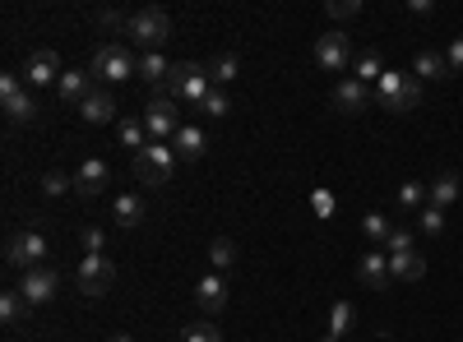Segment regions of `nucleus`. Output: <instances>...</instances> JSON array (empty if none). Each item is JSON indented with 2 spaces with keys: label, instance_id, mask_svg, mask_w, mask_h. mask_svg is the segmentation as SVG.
Wrapping results in <instances>:
<instances>
[{
  "label": "nucleus",
  "instance_id": "nucleus-1",
  "mask_svg": "<svg viewBox=\"0 0 463 342\" xmlns=\"http://www.w3.org/2000/svg\"><path fill=\"white\" fill-rule=\"evenodd\" d=\"M375 102L384 111H394V116H408V111H417V102H421V79L412 69H384L380 84H375Z\"/></svg>",
  "mask_w": 463,
  "mask_h": 342
},
{
  "label": "nucleus",
  "instance_id": "nucleus-2",
  "mask_svg": "<svg viewBox=\"0 0 463 342\" xmlns=\"http://www.w3.org/2000/svg\"><path fill=\"white\" fill-rule=\"evenodd\" d=\"M89 74L98 79V88L126 84V79H135V74H139V56H135L126 42H102L98 56H93V65H89Z\"/></svg>",
  "mask_w": 463,
  "mask_h": 342
},
{
  "label": "nucleus",
  "instance_id": "nucleus-3",
  "mask_svg": "<svg viewBox=\"0 0 463 342\" xmlns=\"http://www.w3.org/2000/svg\"><path fill=\"white\" fill-rule=\"evenodd\" d=\"M126 37H130L139 51H163V47H167V37H172V14L158 10V5H144V10L130 14Z\"/></svg>",
  "mask_w": 463,
  "mask_h": 342
},
{
  "label": "nucleus",
  "instance_id": "nucleus-4",
  "mask_svg": "<svg viewBox=\"0 0 463 342\" xmlns=\"http://www.w3.org/2000/svg\"><path fill=\"white\" fill-rule=\"evenodd\" d=\"M213 93V79L209 69L195 65V60H181L172 65V79H167V97H176L181 106H204V97Z\"/></svg>",
  "mask_w": 463,
  "mask_h": 342
},
{
  "label": "nucleus",
  "instance_id": "nucleus-5",
  "mask_svg": "<svg viewBox=\"0 0 463 342\" xmlns=\"http://www.w3.org/2000/svg\"><path fill=\"white\" fill-rule=\"evenodd\" d=\"M47 254H52V245H47V236L37 232V226H24V232H14V236H10V245H5V263H10L14 273L43 269Z\"/></svg>",
  "mask_w": 463,
  "mask_h": 342
},
{
  "label": "nucleus",
  "instance_id": "nucleus-6",
  "mask_svg": "<svg viewBox=\"0 0 463 342\" xmlns=\"http://www.w3.org/2000/svg\"><path fill=\"white\" fill-rule=\"evenodd\" d=\"M172 171H176V148H167V143H148L144 153H135L139 185H167Z\"/></svg>",
  "mask_w": 463,
  "mask_h": 342
},
{
  "label": "nucleus",
  "instance_id": "nucleus-7",
  "mask_svg": "<svg viewBox=\"0 0 463 342\" xmlns=\"http://www.w3.org/2000/svg\"><path fill=\"white\" fill-rule=\"evenodd\" d=\"M176 106H181V102H176V97H167V93H158V97H153V102L144 106V125H148L153 143H167V139H176V130L185 125Z\"/></svg>",
  "mask_w": 463,
  "mask_h": 342
},
{
  "label": "nucleus",
  "instance_id": "nucleus-8",
  "mask_svg": "<svg viewBox=\"0 0 463 342\" xmlns=\"http://www.w3.org/2000/svg\"><path fill=\"white\" fill-rule=\"evenodd\" d=\"M116 282V263L107 254H84L80 269H74V287H80V296H107Z\"/></svg>",
  "mask_w": 463,
  "mask_h": 342
},
{
  "label": "nucleus",
  "instance_id": "nucleus-9",
  "mask_svg": "<svg viewBox=\"0 0 463 342\" xmlns=\"http://www.w3.org/2000/svg\"><path fill=\"white\" fill-rule=\"evenodd\" d=\"M347 60H353V42H347V32L343 28H329L325 37H316V65L338 74Z\"/></svg>",
  "mask_w": 463,
  "mask_h": 342
},
{
  "label": "nucleus",
  "instance_id": "nucleus-10",
  "mask_svg": "<svg viewBox=\"0 0 463 342\" xmlns=\"http://www.w3.org/2000/svg\"><path fill=\"white\" fill-rule=\"evenodd\" d=\"M19 291L33 300V306H47V300L61 291V273L47 269V263L43 269H28V273H19Z\"/></svg>",
  "mask_w": 463,
  "mask_h": 342
},
{
  "label": "nucleus",
  "instance_id": "nucleus-11",
  "mask_svg": "<svg viewBox=\"0 0 463 342\" xmlns=\"http://www.w3.org/2000/svg\"><path fill=\"white\" fill-rule=\"evenodd\" d=\"M357 282L371 287V291H384V287H390V282H394L390 254H384V250H366V254L357 259Z\"/></svg>",
  "mask_w": 463,
  "mask_h": 342
},
{
  "label": "nucleus",
  "instance_id": "nucleus-12",
  "mask_svg": "<svg viewBox=\"0 0 463 342\" xmlns=\"http://www.w3.org/2000/svg\"><path fill=\"white\" fill-rule=\"evenodd\" d=\"M366 106H371V88L362 79H338L334 84V111L338 116H362Z\"/></svg>",
  "mask_w": 463,
  "mask_h": 342
},
{
  "label": "nucleus",
  "instance_id": "nucleus-13",
  "mask_svg": "<svg viewBox=\"0 0 463 342\" xmlns=\"http://www.w3.org/2000/svg\"><path fill=\"white\" fill-rule=\"evenodd\" d=\"M61 74H65V69H61V56H56V51H47V47H43V51H33V56H28V65H24V79H28L33 88L61 84Z\"/></svg>",
  "mask_w": 463,
  "mask_h": 342
},
{
  "label": "nucleus",
  "instance_id": "nucleus-14",
  "mask_svg": "<svg viewBox=\"0 0 463 342\" xmlns=\"http://www.w3.org/2000/svg\"><path fill=\"white\" fill-rule=\"evenodd\" d=\"M107 180H111V167L102 158H84V167L74 171V195H80V199H98L107 189Z\"/></svg>",
  "mask_w": 463,
  "mask_h": 342
},
{
  "label": "nucleus",
  "instance_id": "nucleus-15",
  "mask_svg": "<svg viewBox=\"0 0 463 342\" xmlns=\"http://www.w3.org/2000/svg\"><path fill=\"white\" fill-rule=\"evenodd\" d=\"M80 116H84V125H111V121H116V97H111V88H93V93L80 102Z\"/></svg>",
  "mask_w": 463,
  "mask_h": 342
},
{
  "label": "nucleus",
  "instance_id": "nucleus-16",
  "mask_svg": "<svg viewBox=\"0 0 463 342\" xmlns=\"http://www.w3.org/2000/svg\"><path fill=\"white\" fill-rule=\"evenodd\" d=\"M195 300H200L204 315H218V310L227 306V278H222V273H204V278L195 282Z\"/></svg>",
  "mask_w": 463,
  "mask_h": 342
},
{
  "label": "nucleus",
  "instance_id": "nucleus-17",
  "mask_svg": "<svg viewBox=\"0 0 463 342\" xmlns=\"http://www.w3.org/2000/svg\"><path fill=\"white\" fill-rule=\"evenodd\" d=\"M357 328V306L353 300H334V310H329V328L320 342H347V333Z\"/></svg>",
  "mask_w": 463,
  "mask_h": 342
},
{
  "label": "nucleus",
  "instance_id": "nucleus-18",
  "mask_svg": "<svg viewBox=\"0 0 463 342\" xmlns=\"http://www.w3.org/2000/svg\"><path fill=\"white\" fill-rule=\"evenodd\" d=\"M93 88H98V79H93L89 69H65V74H61V84H56L61 102H74V106H80V102H84Z\"/></svg>",
  "mask_w": 463,
  "mask_h": 342
},
{
  "label": "nucleus",
  "instance_id": "nucleus-19",
  "mask_svg": "<svg viewBox=\"0 0 463 342\" xmlns=\"http://www.w3.org/2000/svg\"><path fill=\"white\" fill-rule=\"evenodd\" d=\"M412 74H417V79L421 84H431V79H449V60L440 56V51H431V47H421L417 56H412Z\"/></svg>",
  "mask_w": 463,
  "mask_h": 342
},
{
  "label": "nucleus",
  "instance_id": "nucleus-20",
  "mask_svg": "<svg viewBox=\"0 0 463 342\" xmlns=\"http://www.w3.org/2000/svg\"><path fill=\"white\" fill-rule=\"evenodd\" d=\"M172 148H176V158H181V162H200V158H204V148H209V139H204L200 125H181L176 139H172Z\"/></svg>",
  "mask_w": 463,
  "mask_h": 342
},
{
  "label": "nucleus",
  "instance_id": "nucleus-21",
  "mask_svg": "<svg viewBox=\"0 0 463 342\" xmlns=\"http://www.w3.org/2000/svg\"><path fill=\"white\" fill-rule=\"evenodd\" d=\"M116 139H121V148H130V153H144V148L153 143L144 116H121V121H116Z\"/></svg>",
  "mask_w": 463,
  "mask_h": 342
},
{
  "label": "nucleus",
  "instance_id": "nucleus-22",
  "mask_svg": "<svg viewBox=\"0 0 463 342\" xmlns=\"http://www.w3.org/2000/svg\"><path fill=\"white\" fill-rule=\"evenodd\" d=\"M139 79L144 84H167L172 79V60L163 51H139Z\"/></svg>",
  "mask_w": 463,
  "mask_h": 342
},
{
  "label": "nucleus",
  "instance_id": "nucleus-23",
  "mask_svg": "<svg viewBox=\"0 0 463 342\" xmlns=\"http://www.w3.org/2000/svg\"><path fill=\"white\" fill-rule=\"evenodd\" d=\"M458 171H440L431 185H427V199H431V208H445V204H454L458 199Z\"/></svg>",
  "mask_w": 463,
  "mask_h": 342
},
{
  "label": "nucleus",
  "instance_id": "nucleus-24",
  "mask_svg": "<svg viewBox=\"0 0 463 342\" xmlns=\"http://www.w3.org/2000/svg\"><path fill=\"white\" fill-rule=\"evenodd\" d=\"M111 222H116V226H139V222H144V199H139V195H116Z\"/></svg>",
  "mask_w": 463,
  "mask_h": 342
},
{
  "label": "nucleus",
  "instance_id": "nucleus-25",
  "mask_svg": "<svg viewBox=\"0 0 463 342\" xmlns=\"http://www.w3.org/2000/svg\"><path fill=\"white\" fill-rule=\"evenodd\" d=\"M28 310H33V300H28L19 287H14V291H0V319H5V324H24Z\"/></svg>",
  "mask_w": 463,
  "mask_h": 342
},
{
  "label": "nucleus",
  "instance_id": "nucleus-26",
  "mask_svg": "<svg viewBox=\"0 0 463 342\" xmlns=\"http://www.w3.org/2000/svg\"><path fill=\"white\" fill-rule=\"evenodd\" d=\"M209 69V79H213V88H222V84H232L241 74V56H232V51H218L213 56V65H204Z\"/></svg>",
  "mask_w": 463,
  "mask_h": 342
},
{
  "label": "nucleus",
  "instance_id": "nucleus-27",
  "mask_svg": "<svg viewBox=\"0 0 463 342\" xmlns=\"http://www.w3.org/2000/svg\"><path fill=\"white\" fill-rule=\"evenodd\" d=\"M390 273H394L399 282H417L421 273H427V259H421L417 250H412V254H394V259H390Z\"/></svg>",
  "mask_w": 463,
  "mask_h": 342
},
{
  "label": "nucleus",
  "instance_id": "nucleus-28",
  "mask_svg": "<svg viewBox=\"0 0 463 342\" xmlns=\"http://www.w3.org/2000/svg\"><path fill=\"white\" fill-rule=\"evenodd\" d=\"M5 116H10L14 125H33V121H37V102H33L28 93H19V97L5 102Z\"/></svg>",
  "mask_w": 463,
  "mask_h": 342
},
{
  "label": "nucleus",
  "instance_id": "nucleus-29",
  "mask_svg": "<svg viewBox=\"0 0 463 342\" xmlns=\"http://www.w3.org/2000/svg\"><path fill=\"white\" fill-rule=\"evenodd\" d=\"M353 69H357L353 79H362V84H380V74H384V60H380V51H362Z\"/></svg>",
  "mask_w": 463,
  "mask_h": 342
},
{
  "label": "nucleus",
  "instance_id": "nucleus-30",
  "mask_svg": "<svg viewBox=\"0 0 463 342\" xmlns=\"http://www.w3.org/2000/svg\"><path fill=\"white\" fill-rule=\"evenodd\" d=\"M209 259H213V273H222V269H232V263H237V245H232L227 236H213V241H209Z\"/></svg>",
  "mask_w": 463,
  "mask_h": 342
},
{
  "label": "nucleus",
  "instance_id": "nucleus-31",
  "mask_svg": "<svg viewBox=\"0 0 463 342\" xmlns=\"http://www.w3.org/2000/svg\"><path fill=\"white\" fill-rule=\"evenodd\" d=\"M181 342H222V333H218L213 319H195V324L181 328Z\"/></svg>",
  "mask_w": 463,
  "mask_h": 342
},
{
  "label": "nucleus",
  "instance_id": "nucleus-32",
  "mask_svg": "<svg viewBox=\"0 0 463 342\" xmlns=\"http://www.w3.org/2000/svg\"><path fill=\"white\" fill-rule=\"evenodd\" d=\"M80 245H84V254H102L107 250V232H102L98 222H84L80 226Z\"/></svg>",
  "mask_w": 463,
  "mask_h": 342
},
{
  "label": "nucleus",
  "instance_id": "nucleus-33",
  "mask_svg": "<svg viewBox=\"0 0 463 342\" xmlns=\"http://www.w3.org/2000/svg\"><path fill=\"white\" fill-rule=\"evenodd\" d=\"M417 232H421V236H440V232H445V213H440V208H421V213H417Z\"/></svg>",
  "mask_w": 463,
  "mask_h": 342
},
{
  "label": "nucleus",
  "instance_id": "nucleus-34",
  "mask_svg": "<svg viewBox=\"0 0 463 342\" xmlns=\"http://www.w3.org/2000/svg\"><path fill=\"white\" fill-rule=\"evenodd\" d=\"M362 232H366L371 241H390L394 226H390V217H384V213H366V217H362Z\"/></svg>",
  "mask_w": 463,
  "mask_h": 342
},
{
  "label": "nucleus",
  "instance_id": "nucleus-35",
  "mask_svg": "<svg viewBox=\"0 0 463 342\" xmlns=\"http://www.w3.org/2000/svg\"><path fill=\"white\" fill-rule=\"evenodd\" d=\"M412 241H417L412 226H394L390 241H384V245H390V259H394V254H412Z\"/></svg>",
  "mask_w": 463,
  "mask_h": 342
},
{
  "label": "nucleus",
  "instance_id": "nucleus-36",
  "mask_svg": "<svg viewBox=\"0 0 463 342\" xmlns=\"http://www.w3.org/2000/svg\"><path fill=\"white\" fill-rule=\"evenodd\" d=\"M200 111H204V116H213V121H222L227 111H232V97H227L222 88H213V93L204 97V106H200Z\"/></svg>",
  "mask_w": 463,
  "mask_h": 342
},
{
  "label": "nucleus",
  "instance_id": "nucleus-37",
  "mask_svg": "<svg viewBox=\"0 0 463 342\" xmlns=\"http://www.w3.org/2000/svg\"><path fill=\"white\" fill-rule=\"evenodd\" d=\"M421 199H427V185H421V180L399 185V204H403V208H417V213H421Z\"/></svg>",
  "mask_w": 463,
  "mask_h": 342
},
{
  "label": "nucleus",
  "instance_id": "nucleus-38",
  "mask_svg": "<svg viewBox=\"0 0 463 342\" xmlns=\"http://www.w3.org/2000/svg\"><path fill=\"white\" fill-rule=\"evenodd\" d=\"M98 28H102V32H126V28H130V14H121V10H98Z\"/></svg>",
  "mask_w": 463,
  "mask_h": 342
},
{
  "label": "nucleus",
  "instance_id": "nucleus-39",
  "mask_svg": "<svg viewBox=\"0 0 463 342\" xmlns=\"http://www.w3.org/2000/svg\"><path fill=\"white\" fill-rule=\"evenodd\" d=\"M325 14L329 19H353V14H362V0H329Z\"/></svg>",
  "mask_w": 463,
  "mask_h": 342
},
{
  "label": "nucleus",
  "instance_id": "nucleus-40",
  "mask_svg": "<svg viewBox=\"0 0 463 342\" xmlns=\"http://www.w3.org/2000/svg\"><path fill=\"white\" fill-rule=\"evenodd\" d=\"M70 185H74V180H70L65 171H47V176H43V195H52V199H56V195H65Z\"/></svg>",
  "mask_w": 463,
  "mask_h": 342
},
{
  "label": "nucleus",
  "instance_id": "nucleus-41",
  "mask_svg": "<svg viewBox=\"0 0 463 342\" xmlns=\"http://www.w3.org/2000/svg\"><path fill=\"white\" fill-rule=\"evenodd\" d=\"M19 93H24L19 74H0V102H10V97H19Z\"/></svg>",
  "mask_w": 463,
  "mask_h": 342
},
{
  "label": "nucleus",
  "instance_id": "nucleus-42",
  "mask_svg": "<svg viewBox=\"0 0 463 342\" xmlns=\"http://www.w3.org/2000/svg\"><path fill=\"white\" fill-rule=\"evenodd\" d=\"M311 208H316L320 217H329V213H334V195H329V189H316V195H311Z\"/></svg>",
  "mask_w": 463,
  "mask_h": 342
},
{
  "label": "nucleus",
  "instance_id": "nucleus-43",
  "mask_svg": "<svg viewBox=\"0 0 463 342\" xmlns=\"http://www.w3.org/2000/svg\"><path fill=\"white\" fill-rule=\"evenodd\" d=\"M445 60H449V69H454V74H463V37H454V42H449Z\"/></svg>",
  "mask_w": 463,
  "mask_h": 342
},
{
  "label": "nucleus",
  "instance_id": "nucleus-44",
  "mask_svg": "<svg viewBox=\"0 0 463 342\" xmlns=\"http://www.w3.org/2000/svg\"><path fill=\"white\" fill-rule=\"evenodd\" d=\"M107 342H135V337H130V333H111Z\"/></svg>",
  "mask_w": 463,
  "mask_h": 342
}]
</instances>
